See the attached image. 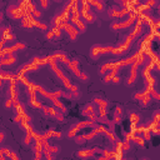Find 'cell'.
Wrapping results in <instances>:
<instances>
[{"label": "cell", "mask_w": 160, "mask_h": 160, "mask_svg": "<svg viewBox=\"0 0 160 160\" xmlns=\"http://www.w3.org/2000/svg\"><path fill=\"white\" fill-rule=\"evenodd\" d=\"M135 21H136V14L131 13L130 15H128V18L125 19V20L114 21L110 25V28H111L113 30H115V31H118V30H125V29H129L131 25H134Z\"/></svg>", "instance_id": "obj_1"}, {"label": "cell", "mask_w": 160, "mask_h": 160, "mask_svg": "<svg viewBox=\"0 0 160 160\" xmlns=\"http://www.w3.org/2000/svg\"><path fill=\"white\" fill-rule=\"evenodd\" d=\"M113 49H114V46H110V45H94L90 50V55L93 59H96L100 55L111 54Z\"/></svg>", "instance_id": "obj_2"}, {"label": "cell", "mask_w": 160, "mask_h": 160, "mask_svg": "<svg viewBox=\"0 0 160 160\" xmlns=\"http://www.w3.org/2000/svg\"><path fill=\"white\" fill-rule=\"evenodd\" d=\"M50 67H51V69L54 70V73H55L56 75H58V78H59V79L63 81L64 87L67 88V89H69V90H70L73 84L70 83V80L68 79V77H67V75H65V74L63 73V70L60 69V67L58 65V63H56V61H51V63H50Z\"/></svg>", "instance_id": "obj_3"}, {"label": "cell", "mask_w": 160, "mask_h": 160, "mask_svg": "<svg viewBox=\"0 0 160 160\" xmlns=\"http://www.w3.org/2000/svg\"><path fill=\"white\" fill-rule=\"evenodd\" d=\"M58 29L59 30H61V29H65V31L68 33V35L70 36V40H73V41H75L77 40V38L79 36V31L75 29V26L74 25H71L70 23H61L59 26H58Z\"/></svg>", "instance_id": "obj_4"}, {"label": "cell", "mask_w": 160, "mask_h": 160, "mask_svg": "<svg viewBox=\"0 0 160 160\" xmlns=\"http://www.w3.org/2000/svg\"><path fill=\"white\" fill-rule=\"evenodd\" d=\"M93 124H94V121H91V120H87V121H80V123H77V124H75L68 131V136L69 138H75V136H77V133H78L80 129L85 128V126H93Z\"/></svg>", "instance_id": "obj_5"}, {"label": "cell", "mask_w": 160, "mask_h": 160, "mask_svg": "<svg viewBox=\"0 0 160 160\" xmlns=\"http://www.w3.org/2000/svg\"><path fill=\"white\" fill-rule=\"evenodd\" d=\"M130 14H131V9H126V8H123V9L111 8V9H109V16L114 18V19H121V18L130 15Z\"/></svg>", "instance_id": "obj_6"}, {"label": "cell", "mask_w": 160, "mask_h": 160, "mask_svg": "<svg viewBox=\"0 0 160 160\" xmlns=\"http://www.w3.org/2000/svg\"><path fill=\"white\" fill-rule=\"evenodd\" d=\"M43 111H44V114L49 115V116H53V118H56L60 121L64 120V116L61 115V113L58 109H55L54 106H43Z\"/></svg>", "instance_id": "obj_7"}, {"label": "cell", "mask_w": 160, "mask_h": 160, "mask_svg": "<svg viewBox=\"0 0 160 160\" xmlns=\"http://www.w3.org/2000/svg\"><path fill=\"white\" fill-rule=\"evenodd\" d=\"M119 70H120V68H118V67L113 68L110 71H108V73L104 75V79H103V81H104L105 84H109V83H111L113 78H115V77H116V75H118V73H119Z\"/></svg>", "instance_id": "obj_8"}, {"label": "cell", "mask_w": 160, "mask_h": 160, "mask_svg": "<svg viewBox=\"0 0 160 160\" xmlns=\"http://www.w3.org/2000/svg\"><path fill=\"white\" fill-rule=\"evenodd\" d=\"M50 58H51L53 61H56V63H58V61H61V63H65V64H67V63L69 61L67 54H64V53H61V51L54 53L53 55H50Z\"/></svg>", "instance_id": "obj_9"}, {"label": "cell", "mask_w": 160, "mask_h": 160, "mask_svg": "<svg viewBox=\"0 0 160 160\" xmlns=\"http://www.w3.org/2000/svg\"><path fill=\"white\" fill-rule=\"evenodd\" d=\"M77 155L80 159H89V158L95 155V153H94V149H84V150H79L77 153Z\"/></svg>", "instance_id": "obj_10"}, {"label": "cell", "mask_w": 160, "mask_h": 160, "mask_svg": "<svg viewBox=\"0 0 160 160\" xmlns=\"http://www.w3.org/2000/svg\"><path fill=\"white\" fill-rule=\"evenodd\" d=\"M116 65H115V63H111V61H109V63H105V64H103L101 65V68L99 69V75H105L108 71H110L113 68H115Z\"/></svg>", "instance_id": "obj_11"}, {"label": "cell", "mask_w": 160, "mask_h": 160, "mask_svg": "<svg viewBox=\"0 0 160 160\" xmlns=\"http://www.w3.org/2000/svg\"><path fill=\"white\" fill-rule=\"evenodd\" d=\"M16 61V56L13 54V55H8L6 58L0 60V67H6V65H11Z\"/></svg>", "instance_id": "obj_12"}, {"label": "cell", "mask_w": 160, "mask_h": 160, "mask_svg": "<svg viewBox=\"0 0 160 160\" xmlns=\"http://www.w3.org/2000/svg\"><path fill=\"white\" fill-rule=\"evenodd\" d=\"M51 103H53V106L55 109H58L61 113H67V108L64 106V104H63V103L59 99H54V100H51Z\"/></svg>", "instance_id": "obj_13"}, {"label": "cell", "mask_w": 160, "mask_h": 160, "mask_svg": "<svg viewBox=\"0 0 160 160\" xmlns=\"http://www.w3.org/2000/svg\"><path fill=\"white\" fill-rule=\"evenodd\" d=\"M89 6H94L99 11H103V9H104V3L103 2H95V0H90V2H87Z\"/></svg>", "instance_id": "obj_14"}, {"label": "cell", "mask_w": 160, "mask_h": 160, "mask_svg": "<svg viewBox=\"0 0 160 160\" xmlns=\"http://www.w3.org/2000/svg\"><path fill=\"white\" fill-rule=\"evenodd\" d=\"M94 103H95V104H98V105H99V108H101V109H106V108H108V105H109L108 100L101 99V98H99V96L94 98Z\"/></svg>", "instance_id": "obj_15"}, {"label": "cell", "mask_w": 160, "mask_h": 160, "mask_svg": "<svg viewBox=\"0 0 160 160\" xmlns=\"http://www.w3.org/2000/svg\"><path fill=\"white\" fill-rule=\"evenodd\" d=\"M83 114L85 116H90L91 114H95V108H94V105L93 104H88L85 108H84Z\"/></svg>", "instance_id": "obj_16"}, {"label": "cell", "mask_w": 160, "mask_h": 160, "mask_svg": "<svg viewBox=\"0 0 160 160\" xmlns=\"http://www.w3.org/2000/svg\"><path fill=\"white\" fill-rule=\"evenodd\" d=\"M101 154L103 156H105L108 159H115L116 158V153L114 152V150H108V149H104V150H101Z\"/></svg>", "instance_id": "obj_17"}, {"label": "cell", "mask_w": 160, "mask_h": 160, "mask_svg": "<svg viewBox=\"0 0 160 160\" xmlns=\"http://www.w3.org/2000/svg\"><path fill=\"white\" fill-rule=\"evenodd\" d=\"M33 23H34V28H39V29H41V30H48L49 29L48 25L41 23V21H39V20H35V19H34Z\"/></svg>", "instance_id": "obj_18"}, {"label": "cell", "mask_w": 160, "mask_h": 160, "mask_svg": "<svg viewBox=\"0 0 160 160\" xmlns=\"http://www.w3.org/2000/svg\"><path fill=\"white\" fill-rule=\"evenodd\" d=\"M129 119L131 120V123H134V124L140 123V115L135 114V113H130V114H129Z\"/></svg>", "instance_id": "obj_19"}, {"label": "cell", "mask_w": 160, "mask_h": 160, "mask_svg": "<svg viewBox=\"0 0 160 160\" xmlns=\"http://www.w3.org/2000/svg\"><path fill=\"white\" fill-rule=\"evenodd\" d=\"M152 98H150V95H146V96H144L142 100H140L139 103H140V105H142V106H148L149 104H150V103H152Z\"/></svg>", "instance_id": "obj_20"}, {"label": "cell", "mask_w": 160, "mask_h": 160, "mask_svg": "<svg viewBox=\"0 0 160 160\" xmlns=\"http://www.w3.org/2000/svg\"><path fill=\"white\" fill-rule=\"evenodd\" d=\"M95 136H96V133H95V131H94V130H91L89 134L83 135V138H84V140H85V142H87V140H91V139H94Z\"/></svg>", "instance_id": "obj_21"}, {"label": "cell", "mask_w": 160, "mask_h": 160, "mask_svg": "<svg viewBox=\"0 0 160 160\" xmlns=\"http://www.w3.org/2000/svg\"><path fill=\"white\" fill-rule=\"evenodd\" d=\"M48 152H49L50 154H56V153H59V152H60V148H59V146H56V145H49Z\"/></svg>", "instance_id": "obj_22"}, {"label": "cell", "mask_w": 160, "mask_h": 160, "mask_svg": "<svg viewBox=\"0 0 160 160\" xmlns=\"http://www.w3.org/2000/svg\"><path fill=\"white\" fill-rule=\"evenodd\" d=\"M30 15L35 19V20H38V19H40V18H41V11H40V10H38V9H35V10L30 11Z\"/></svg>", "instance_id": "obj_23"}, {"label": "cell", "mask_w": 160, "mask_h": 160, "mask_svg": "<svg viewBox=\"0 0 160 160\" xmlns=\"http://www.w3.org/2000/svg\"><path fill=\"white\" fill-rule=\"evenodd\" d=\"M9 160H20V156L18 155V153H15V152H10V155H9V158H8Z\"/></svg>", "instance_id": "obj_24"}, {"label": "cell", "mask_w": 160, "mask_h": 160, "mask_svg": "<svg viewBox=\"0 0 160 160\" xmlns=\"http://www.w3.org/2000/svg\"><path fill=\"white\" fill-rule=\"evenodd\" d=\"M105 134H106V136H108L109 139L113 140V142H116V136L114 135V133H113L111 130H106V131H105Z\"/></svg>", "instance_id": "obj_25"}, {"label": "cell", "mask_w": 160, "mask_h": 160, "mask_svg": "<svg viewBox=\"0 0 160 160\" xmlns=\"http://www.w3.org/2000/svg\"><path fill=\"white\" fill-rule=\"evenodd\" d=\"M46 39L48 40H54L55 39V34H54V30H48V33H46Z\"/></svg>", "instance_id": "obj_26"}, {"label": "cell", "mask_w": 160, "mask_h": 160, "mask_svg": "<svg viewBox=\"0 0 160 160\" xmlns=\"http://www.w3.org/2000/svg\"><path fill=\"white\" fill-rule=\"evenodd\" d=\"M144 96H146V94H145L144 91H142V93H136L135 95H134V99H135V100H139V101H140V100H142V99H143Z\"/></svg>", "instance_id": "obj_27"}, {"label": "cell", "mask_w": 160, "mask_h": 160, "mask_svg": "<svg viewBox=\"0 0 160 160\" xmlns=\"http://www.w3.org/2000/svg\"><path fill=\"white\" fill-rule=\"evenodd\" d=\"M31 140H33V136H31L30 134H26V136H25V140H24V144H25V145H30Z\"/></svg>", "instance_id": "obj_28"}, {"label": "cell", "mask_w": 160, "mask_h": 160, "mask_svg": "<svg viewBox=\"0 0 160 160\" xmlns=\"http://www.w3.org/2000/svg\"><path fill=\"white\" fill-rule=\"evenodd\" d=\"M54 30V34H55V39H59V38L61 36V30H59L58 28H55V29H53Z\"/></svg>", "instance_id": "obj_29"}, {"label": "cell", "mask_w": 160, "mask_h": 160, "mask_svg": "<svg viewBox=\"0 0 160 160\" xmlns=\"http://www.w3.org/2000/svg\"><path fill=\"white\" fill-rule=\"evenodd\" d=\"M39 4H40V6H41L43 9H46V8L49 6L50 3H49V2H46V0H40V3H39Z\"/></svg>", "instance_id": "obj_30"}, {"label": "cell", "mask_w": 160, "mask_h": 160, "mask_svg": "<svg viewBox=\"0 0 160 160\" xmlns=\"http://www.w3.org/2000/svg\"><path fill=\"white\" fill-rule=\"evenodd\" d=\"M115 110H116V111H115V115H118V116L121 118V115H123V108H121V106H116Z\"/></svg>", "instance_id": "obj_31"}, {"label": "cell", "mask_w": 160, "mask_h": 160, "mask_svg": "<svg viewBox=\"0 0 160 160\" xmlns=\"http://www.w3.org/2000/svg\"><path fill=\"white\" fill-rule=\"evenodd\" d=\"M79 79H80L81 81H88V80H89V77H88L85 73H81V75L79 77Z\"/></svg>", "instance_id": "obj_32"}, {"label": "cell", "mask_w": 160, "mask_h": 160, "mask_svg": "<svg viewBox=\"0 0 160 160\" xmlns=\"http://www.w3.org/2000/svg\"><path fill=\"white\" fill-rule=\"evenodd\" d=\"M156 4H158V2H155V0H150V2H146V3H145V6H146V8H150V6L156 5Z\"/></svg>", "instance_id": "obj_33"}, {"label": "cell", "mask_w": 160, "mask_h": 160, "mask_svg": "<svg viewBox=\"0 0 160 160\" xmlns=\"http://www.w3.org/2000/svg\"><path fill=\"white\" fill-rule=\"evenodd\" d=\"M11 106H13V101L8 98V99H6V101H5V108H6V109H9V108H11Z\"/></svg>", "instance_id": "obj_34"}, {"label": "cell", "mask_w": 160, "mask_h": 160, "mask_svg": "<svg viewBox=\"0 0 160 160\" xmlns=\"http://www.w3.org/2000/svg\"><path fill=\"white\" fill-rule=\"evenodd\" d=\"M121 81V79H120V77L119 75H116L115 78H113V80H111V83H114V84H119Z\"/></svg>", "instance_id": "obj_35"}, {"label": "cell", "mask_w": 160, "mask_h": 160, "mask_svg": "<svg viewBox=\"0 0 160 160\" xmlns=\"http://www.w3.org/2000/svg\"><path fill=\"white\" fill-rule=\"evenodd\" d=\"M14 121H15V123H18V124H20V123H21V116L16 114L15 118H14Z\"/></svg>", "instance_id": "obj_36"}, {"label": "cell", "mask_w": 160, "mask_h": 160, "mask_svg": "<svg viewBox=\"0 0 160 160\" xmlns=\"http://www.w3.org/2000/svg\"><path fill=\"white\" fill-rule=\"evenodd\" d=\"M44 155H45L46 160H54V158H53V154H50V153H45Z\"/></svg>", "instance_id": "obj_37"}, {"label": "cell", "mask_w": 160, "mask_h": 160, "mask_svg": "<svg viewBox=\"0 0 160 160\" xmlns=\"http://www.w3.org/2000/svg\"><path fill=\"white\" fill-rule=\"evenodd\" d=\"M53 136H54V138H61V133H59V131H55V130H54Z\"/></svg>", "instance_id": "obj_38"}, {"label": "cell", "mask_w": 160, "mask_h": 160, "mask_svg": "<svg viewBox=\"0 0 160 160\" xmlns=\"http://www.w3.org/2000/svg\"><path fill=\"white\" fill-rule=\"evenodd\" d=\"M120 119H121L120 116L115 115V116H114V124H119V123H120Z\"/></svg>", "instance_id": "obj_39"}, {"label": "cell", "mask_w": 160, "mask_h": 160, "mask_svg": "<svg viewBox=\"0 0 160 160\" xmlns=\"http://www.w3.org/2000/svg\"><path fill=\"white\" fill-rule=\"evenodd\" d=\"M4 139H5V134L3 133V131H0V143H3Z\"/></svg>", "instance_id": "obj_40"}, {"label": "cell", "mask_w": 160, "mask_h": 160, "mask_svg": "<svg viewBox=\"0 0 160 160\" xmlns=\"http://www.w3.org/2000/svg\"><path fill=\"white\" fill-rule=\"evenodd\" d=\"M96 160H110V159H108V158H105V156H99Z\"/></svg>", "instance_id": "obj_41"}, {"label": "cell", "mask_w": 160, "mask_h": 160, "mask_svg": "<svg viewBox=\"0 0 160 160\" xmlns=\"http://www.w3.org/2000/svg\"><path fill=\"white\" fill-rule=\"evenodd\" d=\"M0 160H9L6 156H4V155H0Z\"/></svg>", "instance_id": "obj_42"}, {"label": "cell", "mask_w": 160, "mask_h": 160, "mask_svg": "<svg viewBox=\"0 0 160 160\" xmlns=\"http://www.w3.org/2000/svg\"><path fill=\"white\" fill-rule=\"evenodd\" d=\"M0 155H3V149H0Z\"/></svg>", "instance_id": "obj_43"}, {"label": "cell", "mask_w": 160, "mask_h": 160, "mask_svg": "<svg viewBox=\"0 0 160 160\" xmlns=\"http://www.w3.org/2000/svg\"><path fill=\"white\" fill-rule=\"evenodd\" d=\"M2 19H3V14H2V13H0V20H2Z\"/></svg>", "instance_id": "obj_44"}, {"label": "cell", "mask_w": 160, "mask_h": 160, "mask_svg": "<svg viewBox=\"0 0 160 160\" xmlns=\"http://www.w3.org/2000/svg\"><path fill=\"white\" fill-rule=\"evenodd\" d=\"M34 160H41V159H40V158H35Z\"/></svg>", "instance_id": "obj_45"}, {"label": "cell", "mask_w": 160, "mask_h": 160, "mask_svg": "<svg viewBox=\"0 0 160 160\" xmlns=\"http://www.w3.org/2000/svg\"><path fill=\"white\" fill-rule=\"evenodd\" d=\"M143 160H148V159H143Z\"/></svg>", "instance_id": "obj_46"}]
</instances>
